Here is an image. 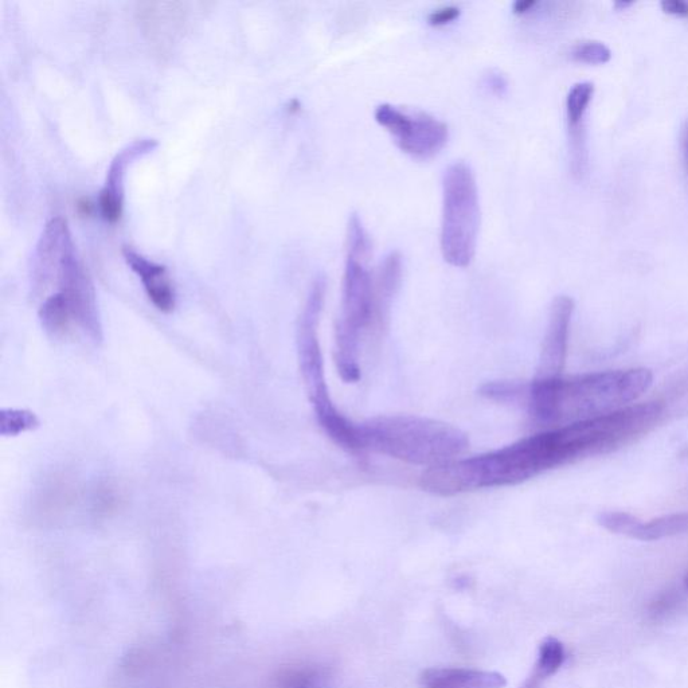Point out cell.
<instances>
[{
    "label": "cell",
    "mask_w": 688,
    "mask_h": 688,
    "mask_svg": "<svg viewBox=\"0 0 688 688\" xmlns=\"http://www.w3.org/2000/svg\"><path fill=\"white\" fill-rule=\"evenodd\" d=\"M680 147H682L683 163L688 177V120L683 124L680 131Z\"/></svg>",
    "instance_id": "25"
},
{
    "label": "cell",
    "mask_w": 688,
    "mask_h": 688,
    "mask_svg": "<svg viewBox=\"0 0 688 688\" xmlns=\"http://www.w3.org/2000/svg\"><path fill=\"white\" fill-rule=\"evenodd\" d=\"M542 678H539L537 674H533L529 680H527L523 688H541Z\"/></svg>",
    "instance_id": "27"
},
{
    "label": "cell",
    "mask_w": 688,
    "mask_h": 688,
    "mask_svg": "<svg viewBox=\"0 0 688 688\" xmlns=\"http://www.w3.org/2000/svg\"><path fill=\"white\" fill-rule=\"evenodd\" d=\"M652 381L648 369L534 379L527 386L525 405L535 422L558 428L627 408L650 389Z\"/></svg>",
    "instance_id": "2"
},
{
    "label": "cell",
    "mask_w": 688,
    "mask_h": 688,
    "mask_svg": "<svg viewBox=\"0 0 688 688\" xmlns=\"http://www.w3.org/2000/svg\"><path fill=\"white\" fill-rule=\"evenodd\" d=\"M688 531V512L660 516L648 523L635 518L627 537L637 541L651 542L659 539L674 537V535Z\"/></svg>",
    "instance_id": "15"
},
{
    "label": "cell",
    "mask_w": 688,
    "mask_h": 688,
    "mask_svg": "<svg viewBox=\"0 0 688 688\" xmlns=\"http://www.w3.org/2000/svg\"><path fill=\"white\" fill-rule=\"evenodd\" d=\"M480 396L499 404H525L527 385L516 381H492L484 383L479 390Z\"/></svg>",
    "instance_id": "18"
},
{
    "label": "cell",
    "mask_w": 688,
    "mask_h": 688,
    "mask_svg": "<svg viewBox=\"0 0 688 688\" xmlns=\"http://www.w3.org/2000/svg\"><path fill=\"white\" fill-rule=\"evenodd\" d=\"M565 660L566 651L564 644L555 639V637H547V639L542 641L541 647H539L538 662L537 666H535L534 674L546 680L561 670Z\"/></svg>",
    "instance_id": "17"
},
{
    "label": "cell",
    "mask_w": 688,
    "mask_h": 688,
    "mask_svg": "<svg viewBox=\"0 0 688 688\" xmlns=\"http://www.w3.org/2000/svg\"><path fill=\"white\" fill-rule=\"evenodd\" d=\"M402 272V256L398 252H392L383 258L374 275L375 330H382L389 320L394 296L401 287Z\"/></svg>",
    "instance_id": "13"
},
{
    "label": "cell",
    "mask_w": 688,
    "mask_h": 688,
    "mask_svg": "<svg viewBox=\"0 0 688 688\" xmlns=\"http://www.w3.org/2000/svg\"><path fill=\"white\" fill-rule=\"evenodd\" d=\"M365 452L424 467H439L463 455L469 447L467 435L433 418L394 414L378 416L359 424Z\"/></svg>",
    "instance_id": "4"
},
{
    "label": "cell",
    "mask_w": 688,
    "mask_h": 688,
    "mask_svg": "<svg viewBox=\"0 0 688 688\" xmlns=\"http://www.w3.org/2000/svg\"><path fill=\"white\" fill-rule=\"evenodd\" d=\"M327 283L323 276L316 277L308 292L306 304L297 324L296 347L301 378L316 420L324 433L336 445L353 455L362 456L363 449L359 425L344 417L336 408L324 374V358L319 340V322L322 316Z\"/></svg>",
    "instance_id": "5"
},
{
    "label": "cell",
    "mask_w": 688,
    "mask_h": 688,
    "mask_svg": "<svg viewBox=\"0 0 688 688\" xmlns=\"http://www.w3.org/2000/svg\"><path fill=\"white\" fill-rule=\"evenodd\" d=\"M594 96L592 82H578L566 97V120H568L569 143L586 142L585 116Z\"/></svg>",
    "instance_id": "14"
},
{
    "label": "cell",
    "mask_w": 688,
    "mask_h": 688,
    "mask_svg": "<svg viewBox=\"0 0 688 688\" xmlns=\"http://www.w3.org/2000/svg\"><path fill=\"white\" fill-rule=\"evenodd\" d=\"M56 281L58 291L64 295L72 310L74 322L92 342L103 340V324L95 285L77 256L72 233H49L39 240L33 257V284L35 291Z\"/></svg>",
    "instance_id": "6"
},
{
    "label": "cell",
    "mask_w": 688,
    "mask_h": 688,
    "mask_svg": "<svg viewBox=\"0 0 688 688\" xmlns=\"http://www.w3.org/2000/svg\"><path fill=\"white\" fill-rule=\"evenodd\" d=\"M424 688H504L507 680L499 672L469 668H429L421 675Z\"/></svg>",
    "instance_id": "12"
},
{
    "label": "cell",
    "mask_w": 688,
    "mask_h": 688,
    "mask_svg": "<svg viewBox=\"0 0 688 688\" xmlns=\"http://www.w3.org/2000/svg\"><path fill=\"white\" fill-rule=\"evenodd\" d=\"M39 320L46 334L56 339L65 338L73 324H76L68 301L60 292L53 293L43 300L39 308Z\"/></svg>",
    "instance_id": "16"
},
{
    "label": "cell",
    "mask_w": 688,
    "mask_h": 688,
    "mask_svg": "<svg viewBox=\"0 0 688 688\" xmlns=\"http://www.w3.org/2000/svg\"><path fill=\"white\" fill-rule=\"evenodd\" d=\"M684 584H686V588L688 590V574H687L686 578H684Z\"/></svg>",
    "instance_id": "28"
},
{
    "label": "cell",
    "mask_w": 688,
    "mask_h": 688,
    "mask_svg": "<svg viewBox=\"0 0 688 688\" xmlns=\"http://www.w3.org/2000/svg\"><path fill=\"white\" fill-rule=\"evenodd\" d=\"M664 13L675 17L688 18V2L683 0H664L662 3Z\"/></svg>",
    "instance_id": "23"
},
{
    "label": "cell",
    "mask_w": 688,
    "mask_h": 688,
    "mask_svg": "<svg viewBox=\"0 0 688 688\" xmlns=\"http://www.w3.org/2000/svg\"><path fill=\"white\" fill-rule=\"evenodd\" d=\"M123 254L128 267L142 281L144 291L156 310L163 314L174 311L177 306V292L168 276L167 268L148 260L134 249L125 248Z\"/></svg>",
    "instance_id": "11"
},
{
    "label": "cell",
    "mask_w": 688,
    "mask_h": 688,
    "mask_svg": "<svg viewBox=\"0 0 688 688\" xmlns=\"http://www.w3.org/2000/svg\"><path fill=\"white\" fill-rule=\"evenodd\" d=\"M38 426V417L30 410L3 409L0 414V433L5 437L19 436Z\"/></svg>",
    "instance_id": "19"
},
{
    "label": "cell",
    "mask_w": 688,
    "mask_h": 688,
    "mask_svg": "<svg viewBox=\"0 0 688 688\" xmlns=\"http://www.w3.org/2000/svg\"><path fill=\"white\" fill-rule=\"evenodd\" d=\"M480 201L472 168L455 162L443 177V217L440 248L445 263L455 268L471 265L478 246Z\"/></svg>",
    "instance_id": "7"
},
{
    "label": "cell",
    "mask_w": 688,
    "mask_h": 688,
    "mask_svg": "<svg viewBox=\"0 0 688 688\" xmlns=\"http://www.w3.org/2000/svg\"><path fill=\"white\" fill-rule=\"evenodd\" d=\"M322 675L311 667L295 668L280 676L279 688H318Z\"/></svg>",
    "instance_id": "21"
},
{
    "label": "cell",
    "mask_w": 688,
    "mask_h": 688,
    "mask_svg": "<svg viewBox=\"0 0 688 688\" xmlns=\"http://www.w3.org/2000/svg\"><path fill=\"white\" fill-rule=\"evenodd\" d=\"M460 13L461 11L457 6H443L428 15V23L435 27L449 25L460 17Z\"/></svg>",
    "instance_id": "22"
},
{
    "label": "cell",
    "mask_w": 688,
    "mask_h": 688,
    "mask_svg": "<svg viewBox=\"0 0 688 688\" xmlns=\"http://www.w3.org/2000/svg\"><path fill=\"white\" fill-rule=\"evenodd\" d=\"M158 147L155 139L135 140L123 148L108 168L104 189L100 193L101 214L108 222H117L123 213L124 181L128 168Z\"/></svg>",
    "instance_id": "10"
},
{
    "label": "cell",
    "mask_w": 688,
    "mask_h": 688,
    "mask_svg": "<svg viewBox=\"0 0 688 688\" xmlns=\"http://www.w3.org/2000/svg\"><path fill=\"white\" fill-rule=\"evenodd\" d=\"M374 117L398 148L414 159L433 158L448 142V125L429 113L381 104L375 108Z\"/></svg>",
    "instance_id": "8"
},
{
    "label": "cell",
    "mask_w": 688,
    "mask_h": 688,
    "mask_svg": "<svg viewBox=\"0 0 688 688\" xmlns=\"http://www.w3.org/2000/svg\"><path fill=\"white\" fill-rule=\"evenodd\" d=\"M569 463L573 461L564 436L561 429L554 428L498 451L426 469L420 486L429 494L455 496L486 488L518 486Z\"/></svg>",
    "instance_id": "1"
},
{
    "label": "cell",
    "mask_w": 688,
    "mask_h": 688,
    "mask_svg": "<svg viewBox=\"0 0 688 688\" xmlns=\"http://www.w3.org/2000/svg\"><path fill=\"white\" fill-rule=\"evenodd\" d=\"M574 61L588 65H604L611 61L612 52L600 41L578 42L570 52Z\"/></svg>",
    "instance_id": "20"
},
{
    "label": "cell",
    "mask_w": 688,
    "mask_h": 688,
    "mask_svg": "<svg viewBox=\"0 0 688 688\" xmlns=\"http://www.w3.org/2000/svg\"><path fill=\"white\" fill-rule=\"evenodd\" d=\"M487 84L490 85L491 91L498 93V95H502L507 88L506 78L499 73H490V76L487 77Z\"/></svg>",
    "instance_id": "24"
},
{
    "label": "cell",
    "mask_w": 688,
    "mask_h": 688,
    "mask_svg": "<svg viewBox=\"0 0 688 688\" xmlns=\"http://www.w3.org/2000/svg\"><path fill=\"white\" fill-rule=\"evenodd\" d=\"M574 312L572 297L561 295L555 297L550 307L549 324L543 338L541 357L537 375L534 379L546 381L561 377L565 369L570 323Z\"/></svg>",
    "instance_id": "9"
},
{
    "label": "cell",
    "mask_w": 688,
    "mask_h": 688,
    "mask_svg": "<svg viewBox=\"0 0 688 688\" xmlns=\"http://www.w3.org/2000/svg\"><path fill=\"white\" fill-rule=\"evenodd\" d=\"M371 238L358 214L347 226V256L344 265L342 311L335 327V362L346 383L361 379L359 343L375 328L374 275L370 271Z\"/></svg>",
    "instance_id": "3"
},
{
    "label": "cell",
    "mask_w": 688,
    "mask_h": 688,
    "mask_svg": "<svg viewBox=\"0 0 688 688\" xmlns=\"http://www.w3.org/2000/svg\"><path fill=\"white\" fill-rule=\"evenodd\" d=\"M538 5L539 3L537 0H518V2H515L514 6H512V10H514L515 14L523 15L530 13V11H533Z\"/></svg>",
    "instance_id": "26"
}]
</instances>
